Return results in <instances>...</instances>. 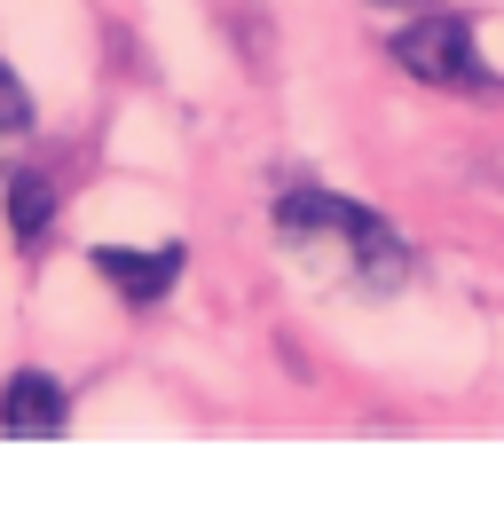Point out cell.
<instances>
[{
	"instance_id": "1",
	"label": "cell",
	"mask_w": 504,
	"mask_h": 512,
	"mask_svg": "<svg viewBox=\"0 0 504 512\" xmlns=\"http://www.w3.org/2000/svg\"><path fill=\"white\" fill-rule=\"evenodd\" d=\"M276 237L292 253H308L315 268H347L363 292H394L410 276V253H402L394 221H378V213H363V205H347L331 190H292L276 205Z\"/></svg>"
},
{
	"instance_id": "2",
	"label": "cell",
	"mask_w": 504,
	"mask_h": 512,
	"mask_svg": "<svg viewBox=\"0 0 504 512\" xmlns=\"http://www.w3.org/2000/svg\"><path fill=\"white\" fill-rule=\"evenodd\" d=\"M394 64L410 71V79H426V87H449V95H504V79L481 64V40H473V24L465 16H410V24H394Z\"/></svg>"
},
{
	"instance_id": "3",
	"label": "cell",
	"mask_w": 504,
	"mask_h": 512,
	"mask_svg": "<svg viewBox=\"0 0 504 512\" xmlns=\"http://www.w3.org/2000/svg\"><path fill=\"white\" fill-rule=\"evenodd\" d=\"M189 253L182 245H158V253H134V245H95V276L119 292V300H134V308H158L174 284H182Z\"/></svg>"
},
{
	"instance_id": "4",
	"label": "cell",
	"mask_w": 504,
	"mask_h": 512,
	"mask_svg": "<svg viewBox=\"0 0 504 512\" xmlns=\"http://www.w3.org/2000/svg\"><path fill=\"white\" fill-rule=\"evenodd\" d=\"M63 418H71V394H63L48 371H16V379L0 386V434H16V442H56Z\"/></svg>"
},
{
	"instance_id": "5",
	"label": "cell",
	"mask_w": 504,
	"mask_h": 512,
	"mask_svg": "<svg viewBox=\"0 0 504 512\" xmlns=\"http://www.w3.org/2000/svg\"><path fill=\"white\" fill-rule=\"evenodd\" d=\"M48 221H56V190H48L40 174H8V229H16L24 245H40Z\"/></svg>"
},
{
	"instance_id": "6",
	"label": "cell",
	"mask_w": 504,
	"mask_h": 512,
	"mask_svg": "<svg viewBox=\"0 0 504 512\" xmlns=\"http://www.w3.org/2000/svg\"><path fill=\"white\" fill-rule=\"evenodd\" d=\"M32 127V95H24V79L0 64V134H24Z\"/></svg>"
},
{
	"instance_id": "7",
	"label": "cell",
	"mask_w": 504,
	"mask_h": 512,
	"mask_svg": "<svg viewBox=\"0 0 504 512\" xmlns=\"http://www.w3.org/2000/svg\"><path fill=\"white\" fill-rule=\"evenodd\" d=\"M378 16H394V24H410V16H426V8H434V0H371Z\"/></svg>"
}]
</instances>
